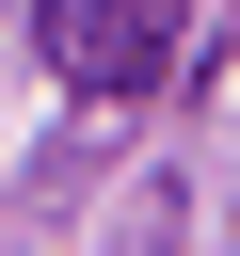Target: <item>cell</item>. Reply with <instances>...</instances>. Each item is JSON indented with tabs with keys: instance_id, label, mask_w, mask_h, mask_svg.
<instances>
[{
	"instance_id": "cell-1",
	"label": "cell",
	"mask_w": 240,
	"mask_h": 256,
	"mask_svg": "<svg viewBox=\"0 0 240 256\" xmlns=\"http://www.w3.org/2000/svg\"><path fill=\"white\" fill-rule=\"evenodd\" d=\"M32 32H48V64L80 96H144L176 64V0H32Z\"/></svg>"
}]
</instances>
